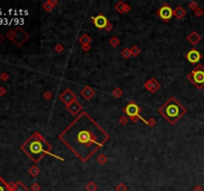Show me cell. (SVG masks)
Instances as JSON below:
<instances>
[{"mask_svg": "<svg viewBox=\"0 0 204 191\" xmlns=\"http://www.w3.org/2000/svg\"><path fill=\"white\" fill-rule=\"evenodd\" d=\"M173 13L174 12L172 10V8L168 4H163L157 11V15L163 21H168L169 19H171L173 16Z\"/></svg>", "mask_w": 204, "mask_h": 191, "instance_id": "7", "label": "cell"}, {"mask_svg": "<svg viewBox=\"0 0 204 191\" xmlns=\"http://www.w3.org/2000/svg\"><path fill=\"white\" fill-rule=\"evenodd\" d=\"M125 113L128 115L129 118H131L132 121H135L138 119H143V118H141L140 115V107L137 106L135 103H129L128 106L125 107Z\"/></svg>", "mask_w": 204, "mask_h": 191, "instance_id": "6", "label": "cell"}, {"mask_svg": "<svg viewBox=\"0 0 204 191\" xmlns=\"http://www.w3.org/2000/svg\"><path fill=\"white\" fill-rule=\"evenodd\" d=\"M159 113L171 124H176L186 113V109L174 97L169 98L159 109Z\"/></svg>", "mask_w": 204, "mask_h": 191, "instance_id": "3", "label": "cell"}, {"mask_svg": "<svg viewBox=\"0 0 204 191\" xmlns=\"http://www.w3.org/2000/svg\"><path fill=\"white\" fill-rule=\"evenodd\" d=\"M186 58H187L188 62L191 63V64H197L201 59V54L196 49H192L187 53Z\"/></svg>", "mask_w": 204, "mask_h": 191, "instance_id": "10", "label": "cell"}, {"mask_svg": "<svg viewBox=\"0 0 204 191\" xmlns=\"http://www.w3.org/2000/svg\"><path fill=\"white\" fill-rule=\"evenodd\" d=\"M0 191H13L12 185L8 184L1 176H0Z\"/></svg>", "mask_w": 204, "mask_h": 191, "instance_id": "12", "label": "cell"}, {"mask_svg": "<svg viewBox=\"0 0 204 191\" xmlns=\"http://www.w3.org/2000/svg\"><path fill=\"white\" fill-rule=\"evenodd\" d=\"M5 93H6V90H5L3 87H0V96H3Z\"/></svg>", "mask_w": 204, "mask_h": 191, "instance_id": "19", "label": "cell"}, {"mask_svg": "<svg viewBox=\"0 0 204 191\" xmlns=\"http://www.w3.org/2000/svg\"><path fill=\"white\" fill-rule=\"evenodd\" d=\"M3 40H4V37H3V35H2L1 33H0V44H1L2 42H3Z\"/></svg>", "mask_w": 204, "mask_h": 191, "instance_id": "20", "label": "cell"}, {"mask_svg": "<svg viewBox=\"0 0 204 191\" xmlns=\"http://www.w3.org/2000/svg\"><path fill=\"white\" fill-rule=\"evenodd\" d=\"M21 150L27 154L34 162H39L46 154L57 157L51 152L52 146L39 133H34L21 145Z\"/></svg>", "mask_w": 204, "mask_h": 191, "instance_id": "2", "label": "cell"}, {"mask_svg": "<svg viewBox=\"0 0 204 191\" xmlns=\"http://www.w3.org/2000/svg\"><path fill=\"white\" fill-rule=\"evenodd\" d=\"M187 79L196 87L201 90L204 87V67L202 65L196 66L190 73L187 75Z\"/></svg>", "mask_w": 204, "mask_h": 191, "instance_id": "4", "label": "cell"}, {"mask_svg": "<svg viewBox=\"0 0 204 191\" xmlns=\"http://www.w3.org/2000/svg\"><path fill=\"white\" fill-rule=\"evenodd\" d=\"M76 98H77L76 95L69 89H67L66 91H65L63 94H61V96H60V100L63 101L66 106H69L70 104L75 101Z\"/></svg>", "mask_w": 204, "mask_h": 191, "instance_id": "9", "label": "cell"}, {"mask_svg": "<svg viewBox=\"0 0 204 191\" xmlns=\"http://www.w3.org/2000/svg\"><path fill=\"white\" fill-rule=\"evenodd\" d=\"M29 172H30L31 174L33 175V176H36V174H37V173L39 172V169H38L36 166H33V167H32V168H31L30 170H29Z\"/></svg>", "mask_w": 204, "mask_h": 191, "instance_id": "17", "label": "cell"}, {"mask_svg": "<svg viewBox=\"0 0 204 191\" xmlns=\"http://www.w3.org/2000/svg\"><path fill=\"white\" fill-rule=\"evenodd\" d=\"M185 10L184 9H182L181 7H177L176 9H175V11H174V15H175V17L176 18H178V19H180V18H182L183 16H184L185 15Z\"/></svg>", "mask_w": 204, "mask_h": 191, "instance_id": "16", "label": "cell"}, {"mask_svg": "<svg viewBox=\"0 0 204 191\" xmlns=\"http://www.w3.org/2000/svg\"><path fill=\"white\" fill-rule=\"evenodd\" d=\"M92 20H93V23L95 24V26H96L98 29H105L109 24L107 17L103 14H99V15H97V16L93 17Z\"/></svg>", "mask_w": 204, "mask_h": 191, "instance_id": "8", "label": "cell"}, {"mask_svg": "<svg viewBox=\"0 0 204 191\" xmlns=\"http://www.w3.org/2000/svg\"><path fill=\"white\" fill-rule=\"evenodd\" d=\"M200 40V36L197 35L196 32H192L190 35L188 36V41L191 44H197Z\"/></svg>", "mask_w": 204, "mask_h": 191, "instance_id": "14", "label": "cell"}, {"mask_svg": "<svg viewBox=\"0 0 204 191\" xmlns=\"http://www.w3.org/2000/svg\"><path fill=\"white\" fill-rule=\"evenodd\" d=\"M0 78L2 79V81H7V79H8V75L4 73V74H2L1 76H0Z\"/></svg>", "mask_w": 204, "mask_h": 191, "instance_id": "18", "label": "cell"}, {"mask_svg": "<svg viewBox=\"0 0 204 191\" xmlns=\"http://www.w3.org/2000/svg\"><path fill=\"white\" fill-rule=\"evenodd\" d=\"M94 94H95V92L90 88V87H86V88L81 92V95L85 98H87V100H90V98L94 96Z\"/></svg>", "mask_w": 204, "mask_h": 191, "instance_id": "13", "label": "cell"}, {"mask_svg": "<svg viewBox=\"0 0 204 191\" xmlns=\"http://www.w3.org/2000/svg\"><path fill=\"white\" fill-rule=\"evenodd\" d=\"M12 189L13 191H28V188L25 187L24 185L22 184V182L18 181L17 183L12 185Z\"/></svg>", "mask_w": 204, "mask_h": 191, "instance_id": "15", "label": "cell"}, {"mask_svg": "<svg viewBox=\"0 0 204 191\" xmlns=\"http://www.w3.org/2000/svg\"><path fill=\"white\" fill-rule=\"evenodd\" d=\"M110 138L109 133L87 112H82L59 135V139L83 162Z\"/></svg>", "mask_w": 204, "mask_h": 191, "instance_id": "1", "label": "cell"}, {"mask_svg": "<svg viewBox=\"0 0 204 191\" xmlns=\"http://www.w3.org/2000/svg\"><path fill=\"white\" fill-rule=\"evenodd\" d=\"M6 37L14 42L17 46H21L26 41V39L28 38V35H26L24 30H22L21 28H17L16 30H11V31L7 32Z\"/></svg>", "mask_w": 204, "mask_h": 191, "instance_id": "5", "label": "cell"}, {"mask_svg": "<svg viewBox=\"0 0 204 191\" xmlns=\"http://www.w3.org/2000/svg\"><path fill=\"white\" fill-rule=\"evenodd\" d=\"M67 110H69L72 115H76L77 113L82 110V106L77 101H73L72 104H70L69 106H67Z\"/></svg>", "mask_w": 204, "mask_h": 191, "instance_id": "11", "label": "cell"}]
</instances>
